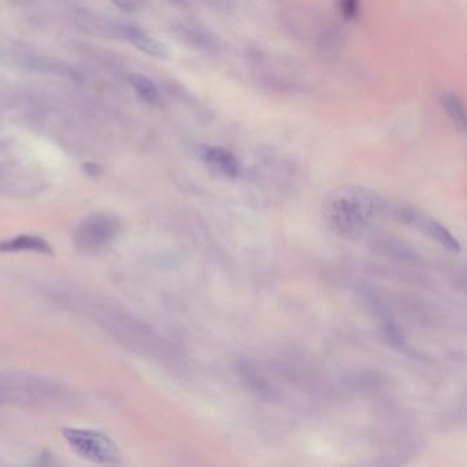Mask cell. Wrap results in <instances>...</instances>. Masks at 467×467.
Wrapping results in <instances>:
<instances>
[{
    "label": "cell",
    "instance_id": "1",
    "mask_svg": "<svg viewBox=\"0 0 467 467\" xmlns=\"http://www.w3.org/2000/svg\"><path fill=\"white\" fill-rule=\"evenodd\" d=\"M377 202L373 193L362 188L344 187L334 190L325 202V218L341 236L363 234L373 218Z\"/></svg>",
    "mask_w": 467,
    "mask_h": 467
},
{
    "label": "cell",
    "instance_id": "2",
    "mask_svg": "<svg viewBox=\"0 0 467 467\" xmlns=\"http://www.w3.org/2000/svg\"><path fill=\"white\" fill-rule=\"evenodd\" d=\"M73 306L91 318L99 327L106 329L113 337L118 338L122 344L132 348L147 350L149 345V337L152 336L148 329L138 320L132 318L122 310L113 304L94 302L92 299L70 300Z\"/></svg>",
    "mask_w": 467,
    "mask_h": 467
},
{
    "label": "cell",
    "instance_id": "3",
    "mask_svg": "<svg viewBox=\"0 0 467 467\" xmlns=\"http://www.w3.org/2000/svg\"><path fill=\"white\" fill-rule=\"evenodd\" d=\"M121 231V222L110 214L97 213L85 218L74 231L73 243L79 252L94 255L107 248Z\"/></svg>",
    "mask_w": 467,
    "mask_h": 467
},
{
    "label": "cell",
    "instance_id": "4",
    "mask_svg": "<svg viewBox=\"0 0 467 467\" xmlns=\"http://www.w3.org/2000/svg\"><path fill=\"white\" fill-rule=\"evenodd\" d=\"M63 436L70 448L87 461L101 465L118 461L117 445L103 433L88 429H65Z\"/></svg>",
    "mask_w": 467,
    "mask_h": 467
},
{
    "label": "cell",
    "instance_id": "5",
    "mask_svg": "<svg viewBox=\"0 0 467 467\" xmlns=\"http://www.w3.org/2000/svg\"><path fill=\"white\" fill-rule=\"evenodd\" d=\"M199 156L211 169L217 170L225 177L234 179L240 173V163L232 151L218 145H202Z\"/></svg>",
    "mask_w": 467,
    "mask_h": 467
},
{
    "label": "cell",
    "instance_id": "6",
    "mask_svg": "<svg viewBox=\"0 0 467 467\" xmlns=\"http://www.w3.org/2000/svg\"><path fill=\"white\" fill-rule=\"evenodd\" d=\"M402 217L407 222L418 225L422 231H425L426 234H429L432 238L437 240L444 248L455 251V252L461 251L459 241L452 236V234L444 225H441L439 221H436V220H433L430 217L422 215V214H417V213L410 211V210L402 211Z\"/></svg>",
    "mask_w": 467,
    "mask_h": 467
},
{
    "label": "cell",
    "instance_id": "7",
    "mask_svg": "<svg viewBox=\"0 0 467 467\" xmlns=\"http://www.w3.org/2000/svg\"><path fill=\"white\" fill-rule=\"evenodd\" d=\"M0 252H39L52 254L51 245L40 236L21 234L0 241Z\"/></svg>",
    "mask_w": 467,
    "mask_h": 467
},
{
    "label": "cell",
    "instance_id": "8",
    "mask_svg": "<svg viewBox=\"0 0 467 467\" xmlns=\"http://www.w3.org/2000/svg\"><path fill=\"white\" fill-rule=\"evenodd\" d=\"M125 36L129 39V42L136 48H139L142 52L156 56V58H167L170 55L169 47L162 43L161 40L141 32L136 28H128L125 31Z\"/></svg>",
    "mask_w": 467,
    "mask_h": 467
},
{
    "label": "cell",
    "instance_id": "9",
    "mask_svg": "<svg viewBox=\"0 0 467 467\" xmlns=\"http://www.w3.org/2000/svg\"><path fill=\"white\" fill-rule=\"evenodd\" d=\"M439 104L447 114L448 120L457 129L465 132L466 129V108L462 99L452 92H441L439 95Z\"/></svg>",
    "mask_w": 467,
    "mask_h": 467
},
{
    "label": "cell",
    "instance_id": "10",
    "mask_svg": "<svg viewBox=\"0 0 467 467\" xmlns=\"http://www.w3.org/2000/svg\"><path fill=\"white\" fill-rule=\"evenodd\" d=\"M129 83L141 99L151 104H158L161 101V95L156 85L140 73H133L129 76Z\"/></svg>",
    "mask_w": 467,
    "mask_h": 467
},
{
    "label": "cell",
    "instance_id": "11",
    "mask_svg": "<svg viewBox=\"0 0 467 467\" xmlns=\"http://www.w3.org/2000/svg\"><path fill=\"white\" fill-rule=\"evenodd\" d=\"M238 372L241 374L243 379L247 382V385L254 391L258 392L259 395L263 393H269V385L266 384V381L263 378H261V375L258 372H255L248 363H243L238 366Z\"/></svg>",
    "mask_w": 467,
    "mask_h": 467
},
{
    "label": "cell",
    "instance_id": "12",
    "mask_svg": "<svg viewBox=\"0 0 467 467\" xmlns=\"http://www.w3.org/2000/svg\"><path fill=\"white\" fill-rule=\"evenodd\" d=\"M338 8L341 15L351 21L355 19L359 14V8H361V1L359 0H338Z\"/></svg>",
    "mask_w": 467,
    "mask_h": 467
},
{
    "label": "cell",
    "instance_id": "13",
    "mask_svg": "<svg viewBox=\"0 0 467 467\" xmlns=\"http://www.w3.org/2000/svg\"><path fill=\"white\" fill-rule=\"evenodd\" d=\"M110 1L121 10H125V11H133L135 10V1L133 0H110Z\"/></svg>",
    "mask_w": 467,
    "mask_h": 467
}]
</instances>
